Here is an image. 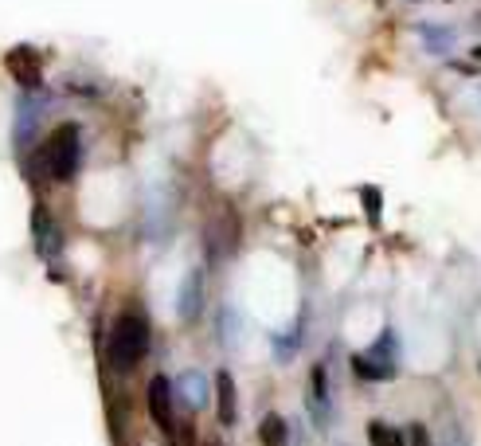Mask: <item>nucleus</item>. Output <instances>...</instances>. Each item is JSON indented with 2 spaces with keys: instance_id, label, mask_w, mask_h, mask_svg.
I'll return each instance as SVG.
<instances>
[{
  "instance_id": "11",
  "label": "nucleus",
  "mask_w": 481,
  "mask_h": 446,
  "mask_svg": "<svg viewBox=\"0 0 481 446\" xmlns=\"http://www.w3.org/2000/svg\"><path fill=\"white\" fill-rule=\"evenodd\" d=\"M176 388H180V396H185L192 408H200V403L207 400V396H204V376H200V372H185Z\"/></svg>"
},
{
  "instance_id": "13",
  "label": "nucleus",
  "mask_w": 481,
  "mask_h": 446,
  "mask_svg": "<svg viewBox=\"0 0 481 446\" xmlns=\"http://www.w3.org/2000/svg\"><path fill=\"white\" fill-rule=\"evenodd\" d=\"M360 196H364V208H368V219L376 223L380 219V188H364Z\"/></svg>"
},
{
  "instance_id": "2",
  "label": "nucleus",
  "mask_w": 481,
  "mask_h": 446,
  "mask_svg": "<svg viewBox=\"0 0 481 446\" xmlns=\"http://www.w3.org/2000/svg\"><path fill=\"white\" fill-rule=\"evenodd\" d=\"M44 173L51 180H59V185H67V180H75V173H79V126L75 122H63L47 134L44 141Z\"/></svg>"
},
{
  "instance_id": "3",
  "label": "nucleus",
  "mask_w": 481,
  "mask_h": 446,
  "mask_svg": "<svg viewBox=\"0 0 481 446\" xmlns=\"http://www.w3.org/2000/svg\"><path fill=\"white\" fill-rule=\"evenodd\" d=\"M176 391L173 384H168V376H153L149 380V391H145V403H149V415H153V423H157L165 435H176Z\"/></svg>"
},
{
  "instance_id": "9",
  "label": "nucleus",
  "mask_w": 481,
  "mask_h": 446,
  "mask_svg": "<svg viewBox=\"0 0 481 446\" xmlns=\"http://www.w3.org/2000/svg\"><path fill=\"white\" fill-rule=\"evenodd\" d=\"M309 396H314V411L325 415V408H329V388H325V364H314V372H309Z\"/></svg>"
},
{
  "instance_id": "7",
  "label": "nucleus",
  "mask_w": 481,
  "mask_h": 446,
  "mask_svg": "<svg viewBox=\"0 0 481 446\" xmlns=\"http://www.w3.org/2000/svg\"><path fill=\"white\" fill-rule=\"evenodd\" d=\"M353 372L360 380H392L396 376V364L372 357V352H360V357H353Z\"/></svg>"
},
{
  "instance_id": "12",
  "label": "nucleus",
  "mask_w": 481,
  "mask_h": 446,
  "mask_svg": "<svg viewBox=\"0 0 481 446\" xmlns=\"http://www.w3.org/2000/svg\"><path fill=\"white\" fill-rule=\"evenodd\" d=\"M423 39H426V51H446L454 44V32L450 28H435V24H423Z\"/></svg>"
},
{
  "instance_id": "6",
  "label": "nucleus",
  "mask_w": 481,
  "mask_h": 446,
  "mask_svg": "<svg viewBox=\"0 0 481 446\" xmlns=\"http://www.w3.org/2000/svg\"><path fill=\"white\" fill-rule=\"evenodd\" d=\"M215 411H219V423L224 427L235 423V380H231V372L215 376Z\"/></svg>"
},
{
  "instance_id": "5",
  "label": "nucleus",
  "mask_w": 481,
  "mask_h": 446,
  "mask_svg": "<svg viewBox=\"0 0 481 446\" xmlns=\"http://www.w3.org/2000/svg\"><path fill=\"white\" fill-rule=\"evenodd\" d=\"M200 306H204V274L200 270H188L185 282H180V298H176L180 321H196L200 318Z\"/></svg>"
},
{
  "instance_id": "4",
  "label": "nucleus",
  "mask_w": 481,
  "mask_h": 446,
  "mask_svg": "<svg viewBox=\"0 0 481 446\" xmlns=\"http://www.w3.org/2000/svg\"><path fill=\"white\" fill-rule=\"evenodd\" d=\"M5 67H8V75L16 78L20 86H40V75H44V59H40V51H35L32 44H16L5 56Z\"/></svg>"
},
{
  "instance_id": "1",
  "label": "nucleus",
  "mask_w": 481,
  "mask_h": 446,
  "mask_svg": "<svg viewBox=\"0 0 481 446\" xmlns=\"http://www.w3.org/2000/svg\"><path fill=\"white\" fill-rule=\"evenodd\" d=\"M149 352V325L141 313H122L110 329L106 340V357H110V369L114 372H134Z\"/></svg>"
},
{
  "instance_id": "15",
  "label": "nucleus",
  "mask_w": 481,
  "mask_h": 446,
  "mask_svg": "<svg viewBox=\"0 0 481 446\" xmlns=\"http://www.w3.org/2000/svg\"><path fill=\"white\" fill-rule=\"evenodd\" d=\"M474 59H477V63H481V44H477V47H474Z\"/></svg>"
},
{
  "instance_id": "14",
  "label": "nucleus",
  "mask_w": 481,
  "mask_h": 446,
  "mask_svg": "<svg viewBox=\"0 0 481 446\" xmlns=\"http://www.w3.org/2000/svg\"><path fill=\"white\" fill-rule=\"evenodd\" d=\"M407 446H431V431L423 423H411L407 427Z\"/></svg>"
},
{
  "instance_id": "16",
  "label": "nucleus",
  "mask_w": 481,
  "mask_h": 446,
  "mask_svg": "<svg viewBox=\"0 0 481 446\" xmlns=\"http://www.w3.org/2000/svg\"><path fill=\"white\" fill-rule=\"evenodd\" d=\"M204 446H219V442H215V439H212V442H204Z\"/></svg>"
},
{
  "instance_id": "8",
  "label": "nucleus",
  "mask_w": 481,
  "mask_h": 446,
  "mask_svg": "<svg viewBox=\"0 0 481 446\" xmlns=\"http://www.w3.org/2000/svg\"><path fill=\"white\" fill-rule=\"evenodd\" d=\"M368 442L372 446H407V431H396V427L380 423V419H372V423H368Z\"/></svg>"
},
{
  "instance_id": "10",
  "label": "nucleus",
  "mask_w": 481,
  "mask_h": 446,
  "mask_svg": "<svg viewBox=\"0 0 481 446\" xmlns=\"http://www.w3.org/2000/svg\"><path fill=\"white\" fill-rule=\"evenodd\" d=\"M258 439L266 446H282L286 442V419L282 415H266L263 423H258Z\"/></svg>"
}]
</instances>
